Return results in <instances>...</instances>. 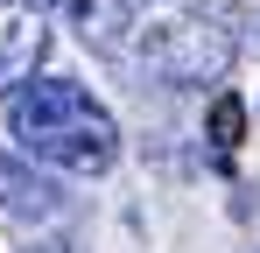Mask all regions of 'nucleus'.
<instances>
[{"mask_svg":"<svg viewBox=\"0 0 260 253\" xmlns=\"http://www.w3.org/2000/svg\"><path fill=\"white\" fill-rule=\"evenodd\" d=\"M49 56V21L36 0H0V99L36 84V64Z\"/></svg>","mask_w":260,"mask_h":253,"instance_id":"3","label":"nucleus"},{"mask_svg":"<svg viewBox=\"0 0 260 253\" xmlns=\"http://www.w3.org/2000/svg\"><path fill=\"white\" fill-rule=\"evenodd\" d=\"M7 134L28 162L63 176H106L120 162V126L78 78H36L7 99Z\"/></svg>","mask_w":260,"mask_h":253,"instance_id":"1","label":"nucleus"},{"mask_svg":"<svg viewBox=\"0 0 260 253\" xmlns=\"http://www.w3.org/2000/svg\"><path fill=\"white\" fill-rule=\"evenodd\" d=\"M113 64H134V71H148V78H162V84H211L232 64V28L218 14H204V7L148 0Z\"/></svg>","mask_w":260,"mask_h":253,"instance_id":"2","label":"nucleus"},{"mask_svg":"<svg viewBox=\"0 0 260 253\" xmlns=\"http://www.w3.org/2000/svg\"><path fill=\"white\" fill-rule=\"evenodd\" d=\"M141 7H148V0H71V21H78V36H85L99 56H120V42L134 36Z\"/></svg>","mask_w":260,"mask_h":253,"instance_id":"4","label":"nucleus"},{"mask_svg":"<svg viewBox=\"0 0 260 253\" xmlns=\"http://www.w3.org/2000/svg\"><path fill=\"white\" fill-rule=\"evenodd\" d=\"M204 134H211V148H218V155H232V148H239V134H246V99H239V91H218V99H211V120H204Z\"/></svg>","mask_w":260,"mask_h":253,"instance_id":"5","label":"nucleus"}]
</instances>
